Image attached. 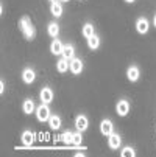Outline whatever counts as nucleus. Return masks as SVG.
I'll use <instances>...</instances> for the list:
<instances>
[{"label": "nucleus", "instance_id": "obj_1", "mask_svg": "<svg viewBox=\"0 0 156 157\" xmlns=\"http://www.w3.org/2000/svg\"><path fill=\"white\" fill-rule=\"evenodd\" d=\"M19 28H20L22 33H24V36H25L27 40H31V39L36 36V30H34V27L31 25L30 17H22V19L19 20Z\"/></svg>", "mask_w": 156, "mask_h": 157}, {"label": "nucleus", "instance_id": "obj_2", "mask_svg": "<svg viewBox=\"0 0 156 157\" xmlns=\"http://www.w3.org/2000/svg\"><path fill=\"white\" fill-rule=\"evenodd\" d=\"M36 117H38L39 121H49V118H50L52 115H50V109H49L47 103L41 104V106L36 109Z\"/></svg>", "mask_w": 156, "mask_h": 157}, {"label": "nucleus", "instance_id": "obj_3", "mask_svg": "<svg viewBox=\"0 0 156 157\" xmlns=\"http://www.w3.org/2000/svg\"><path fill=\"white\" fill-rule=\"evenodd\" d=\"M116 110H117V115H120V117H126V115H128V112H130V104H128V101H126V100H120V101H117V104H116Z\"/></svg>", "mask_w": 156, "mask_h": 157}, {"label": "nucleus", "instance_id": "obj_4", "mask_svg": "<svg viewBox=\"0 0 156 157\" xmlns=\"http://www.w3.org/2000/svg\"><path fill=\"white\" fill-rule=\"evenodd\" d=\"M100 132L103 134V136H109V134L114 132V126H113V121L111 120H102L100 123Z\"/></svg>", "mask_w": 156, "mask_h": 157}, {"label": "nucleus", "instance_id": "obj_5", "mask_svg": "<svg viewBox=\"0 0 156 157\" xmlns=\"http://www.w3.org/2000/svg\"><path fill=\"white\" fill-rule=\"evenodd\" d=\"M120 143H122V139H120L119 134L113 132V134H109V136H108V145H109L111 149H117L120 146Z\"/></svg>", "mask_w": 156, "mask_h": 157}, {"label": "nucleus", "instance_id": "obj_6", "mask_svg": "<svg viewBox=\"0 0 156 157\" xmlns=\"http://www.w3.org/2000/svg\"><path fill=\"white\" fill-rule=\"evenodd\" d=\"M39 97H41V101L42 103H52V100H53V92H52V89L50 87H44L42 90H41V94H39Z\"/></svg>", "mask_w": 156, "mask_h": 157}, {"label": "nucleus", "instance_id": "obj_7", "mask_svg": "<svg viewBox=\"0 0 156 157\" xmlns=\"http://www.w3.org/2000/svg\"><path fill=\"white\" fill-rule=\"evenodd\" d=\"M148 20L145 19V17H141V19H138V22H136V30H138V33L139 34H145L147 31H148Z\"/></svg>", "mask_w": 156, "mask_h": 157}, {"label": "nucleus", "instance_id": "obj_8", "mask_svg": "<svg viewBox=\"0 0 156 157\" xmlns=\"http://www.w3.org/2000/svg\"><path fill=\"white\" fill-rule=\"evenodd\" d=\"M81 70H83V61L78 58L70 59V72L74 75H78V73H81Z\"/></svg>", "mask_w": 156, "mask_h": 157}, {"label": "nucleus", "instance_id": "obj_9", "mask_svg": "<svg viewBox=\"0 0 156 157\" xmlns=\"http://www.w3.org/2000/svg\"><path fill=\"white\" fill-rule=\"evenodd\" d=\"M34 79H36V73H34L33 69H25L24 72H22V81H24L25 84H31Z\"/></svg>", "mask_w": 156, "mask_h": 157}, {"label": "nucleus", "instance_id": "obj_10", "mask_svg": "<svg viewBox=\"0 0 156 157\" xmlns=\"http://www.w3.org/2000/svg\"><path fill=\"white\" fill-rule=\"evenodd\" d=\"M75 126H77V129L78 131H86L87 129V126H89V120H87V117H84V115H78L77 118H75Z\"/></svg>", "mask_w": 156, "mask_h": 157}, {"label": "nucleus", "instance_id": "obj_11", "mask_svg": "<svg viewBox=\"0 0 156 157\" xmlns=\"http://www.w3.org/2000/svg\"><path fill=\"white\" fill-rule=\"evenodd\" d=\"M126 78L131 81V82H136L139 79V69L136 65H131L128 67V70H126Z\"/></svg>", "mask_w": 156, "mask_h": 157}, {"label": "nucleus", "instance_id": "obj_12", "mask_svg": "<svg viewBox=\"0 0 156 157\" xmlns=\"http://www.w3.org/2000/svg\"><path fill=\"white\" fill-rule=\"evenodd\" d=\"M70 69V61H67L66 58H62V59H59L58 62H56V70L59 72V73H66Z\"/></svg>", "mask_w": 156, "mask_h": 157}, {"label": "nucleus", "instance_id": "obj_13", "mask_svg": "<svg viewBox=\"0 0 156 157\" xmlns=\"http://www.w3.org/2000/svg\"><path fill=\"white\" fill-rule=\"evenodd\" d=\"M22 143H24L25 146H31L33 142H34V134L31 131H24V134H22Z\"/></svg>", "mask_w": 156, "mask_h": 157}, {"label": "nucleus", "instance_id": "obj_14", "mask_svg": "<svg viewBox=\"0 0 156 157\" xmlns=\"http://www.w3.org/2000/svg\"><path fill=\"white\" fill-rule=\"evenodd\" d=\"M62 48H64V45L61 44V40L59 39H55L53 42H52V45H50V52L53 53V55H62Z\"/></svg>", "mask_w": 156, "mask_h": 157}, {"label": "nucleus", "instance_id": "obj_15", "mask_svg": "<svg viewBox=\"0 0 156 157\" xmlns=\"http://www.w3.org/2000/svg\"><path fill=\"white\" fill-rule=\"evenodd\" d=\"M74 55H75V48H74V45H70V44L64 45V48H62V58H66L67 61H70V59L75 58Z\"/></svg>", "mask_w": 156, "mask_h": 157}, {"label": "nucleus", "instance_id": "obj_16", "mask_svg": "<svg viewBox=\"0 0 156 157\" xmlns=\"http://www.w3.org/2000/svg\"><path fill=\"white\" fill-rule=\"evenodd\" d=\"M34 109H36V106H34V101L33 100H25L24 104H22V110H24V114H27V115L33 114Z\"/></svg>", "mask_w": 156, "mask_h": 157}, {"label": "nucleus", "instance_id": "obj_17", "mask_svg": "<svg viewBox=\"0 0 156 157\" xmlns=\"http://www.w3.org/2000/svg\"><path fill=\"white\" fill-rule=\"evenodd\" d=\"M94 34H95V28H94V25L91 24V22H87V24L83 25V36L86 39H89V37L94 36Z\"/></svg>", "mask_w": 156, "mask_h": 157}, {"label": "nucleus", "instance_id": "obj_18", "mask_svg": "<svg viewBox=\"0 0 156 157\" xmlns=\"http://www.w3.org/2000/svg\"><path fill=\"white\" fill-rule=\"evenodd\" d=\"M50 11H52V14H53L55 17H61V16H62V5L55 0V2H52Z\"/></svg>", "mask_w": 156, "mask_h": 157}, {"label": "nucleus", "instance_id": "obj_19", "mask_svg": "<svg viewBox=\"0 0 156 157\" xmlns=\"http://www.w3.org/2000/svg\"><path fill=\"white\" fill-rule=\"evenodd\" d=\"M58 140H61L62 143H66V145H72V142H74V132H70V131H66L62 136H59L58 137Z\"/></svg>", "mask_w": 156, "mask_h": 157}, {"label": "nucleus", "instance_id": "obj_20", "mask_svg": "<svg viewBox=\"0 0 156 157\" xmlns=\"http://www.w3.org/2000/svg\"><path fill=\"white\" fill-rule=\"evenodd\" d=\"M87 45H89V48H91V50H97L100 47V37L97 34L91 36V37L87 39Z\"/></svg>", "mask_w": 156, "mask_h": 157}, {"label": "nucleus", "instance_id": "obj_21", "mask_svg": "<svg viewBox=\"0 0 156 157\" xmlns=\"http://www.w3.org/2000/svg\"><path fill=\"white\" fill-rule=\"evenodd\" d=\"M47 31H49V34L52 37H58V34H59V25L56 24V22H50L49 27H47Z\"/></svg>", "mask_w": 156, "mask_h": 157}, {"label": "nucleus", "instance_id": "obj_22", "mask_svg": "<svg viewBox=\"0 0 156 157\" xmlns=\"http://www.w3.org/2000/svg\"><path fill=\"white\" fill-rule=\"evenodd\" d=\"M49 124H50V128L52 129H59L61 128V118L58 117V115H52L50 118H49Z\"/></svg>", "mask_w": 156, "mask_h": 157}, {"label": "nucleus", "instance_id": "obj_23", "mask_svg": "<svg viewBox=\"0 0 156 157\" xmlns=\"http://www.w3.org/2000/svg\"><path fill=\"white\" fill-rule=\"evenodd\" d=\"M120 155H122V157H134V155H136V151L133 149L131 146H125V148L120 151Z\"/></svg>", "mask_w": 156, "mask_h": 157}, {"label": "nucleus", "instance_id": "obj_24", "mask_svg": "<svg viewBox=\"0 0 156 157\" xmlns=\"http://www.w3.org/2000/svg\"><path fill=\"white\" fill-rule=\"evenodd\" d=\"M81 142H83V136H81V131H78V132H75V134H74V142H72V145L80 146V145H81Z\"/></svg>", "mask_w": 156, "mask_h": 157}, {"label": "nucleus", "instance_id": "obj_25", "mask_svg": "<svg viewBox=\"0 0 156 157\" xmlns=\"http://www.w3.org/2000/svg\"><path fill=\"white\" fill-rule=\"evenodd\" d=\"M5 92V81L2 79V81H0V94H3Z\"/></svg>", "mask_w": 156, "mask_h": 157}, {"label": "nucleus", "instance_id": "obj_26", "mask_svg": "<svg viewBox=\"0 0 156 157\" xmlns=\"http://www.w3.org/2000/svg\"><path fill=\"white\" fill-rule=\"evenodd\" d=\"M126 3H133V2H136V0H125Z\"/></svg>", "mask_w": 156, "mask_h": 157}, {"label": "nucleus", "instance_id": "obj_27", "mask_svg": "<svg viewBox=\"0 0 156 157\" xmlns=\"http://www.w3.org/2000/svg\"><path fill=\"white\" fill-rule=\"evenodd\" d=\"M153 24H154V27H156V14H154V19H153Z\"/></svg>", "mask_w": 156, "mask_h": 157}, {"label": "nucleus", "instance_id": "obj_28", "mask_svg": "<svg viewBox=\"0 0 156 157\" xmlns=\"http://www.w3.org/2000/svg\"><path fill=\"white\" fill-rule=\"evenodd\" d=\"M62 2H69V0H62Z\"/></svg>", "mask_w": 156, "mask_h": 157}, {"label": "nucleus", "instance_id": "obj_29", "mask_svg": "<svg viewBox=\"0 0 156 157\" xmlns=\"http://www.w3.org/2000/svg\"><path fill=\"white\" fill-rule=\"evenodd\" d=\"M50 2H55V0H50Z\"/></svg>", "mask_w": 156, "mask_h": 157}]
</instances>
